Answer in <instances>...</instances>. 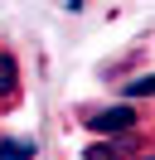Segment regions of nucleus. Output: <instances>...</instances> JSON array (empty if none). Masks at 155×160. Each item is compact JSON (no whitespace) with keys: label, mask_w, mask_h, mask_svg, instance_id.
I'll use <instances>...</instances> for the list:
<instances>
[{"label":"nucleus","mask_w":155,"mask_h":160,"mask_svg":"<svg viewBox=\"0 0 155 160\" xmlns=\"http://www.w3.org/2000/svg\"><path fill=\"white\" fill-rule=\"evenodd\" d=\"M82 126L97 131V136H126V131H136V112L131 107H97V112H87Z\"/></svg>","instance_id":"obj_1"},{"label":"nucleus","mask_w":155,"mask_h":160,"mask_svg":"<svg viewBox=\"0 0 155 160\" xmlns=\"http://www.w3.org/2000/svg\"><path fill=\"white\" fill-rule=\"evenodd\" d=\"M15 92H19V63L10 49H0V102H10Z\"/></svg>","instance_id":"obj_2"},{"label":"nucleus","mask_w":155,"mask_h":160,"mask_svg":"<svg viewBox=\"0 0 155 160\" xmlns=\"http://www.w3.org/2000/svg\"><path fill=\"white\" fill-rule=\"evenodd\" d=\"M34 155H39L34 141H24V136H0V160H34Z\"/></svg>","instance_id":"obj_3"},{"label":"nucleus","mask_w":155,"mask_h":160,"mask_svg":"<svg viewBox=\"0 0 155 160\" xmlns=\"http://www.w3.org/2000/svg\"><path fill=\"white\" fill-rule=\"evenodd\" d=\"M82 160H126V146H121V136L97 141V146H87V150H82Z\"/></svg>","instance_id":"obj_4"},{"label":"nucleus","mask_w":155,"mask_h":160,"mask_svg":"<svg viewBox=\"0 0 155 160\" xmlns=\"http://www.w3.org/2000/svg\"><path fill=\"white\" fill-rule=\"evenodd\" d=\"M126 97H155V73H141V78L126 82Z\"/></svg>","instance_id":"obj_5"},{"label":"nucleus","mask_w":155,"mask_h":160,"mask_svg":"<svg viewBox=\"0 0 155 160\" xmlns=\"http://www.w3.org/2000/svg\"><path fill=\"white\" fill-rule=\"evenodd\" d=\"M141 160H155V155H141Z\"/></svg>","instance_id":"obj_6"}]
</instances>
